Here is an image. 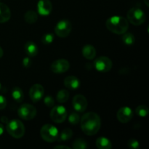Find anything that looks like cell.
Listing matches in <instances>:
<instances>
[{
  "label": "cell",
  "instance_id": "6da1fadb",
  "mask_svg": "<svg viewBox=\"0 0 149 149\" xmlns=\"http://www.w3.org/2000/svg\"><path fill=\"white\" fill-rule=\"evenodd\" d=\"M82 132L87 135H94L98 132L101 127V119L95 112H87L80 119Z\"/></svg>",
  "mask_w": 149,
  "mask_h": 149
},
{
  "label": "cell",
  "instance_id": "7a4b0ae2",
  "mask_svg": "<svg viewBox=\"0 0 149 149\" xmlns=\"http://www.w3.org/2000/svg\"><path fill=\"white\" fill-rule=\"evenodd\" d=\"M106 26L111 32L120 35L127 31L129 22L122 16H113L106 20Z\"/></svg>",
  "mask_w": 149,
  "mask_h": 149
},
{
  "label": "cell",
  "instance_id": "3957f363",
  "mask_svg": "<svg viewBox=\"0 0 149 149\" xmlns=\"http://www.w3.org/2000/svg\"><path fill=\"white\" fill-rule=\"evenodd\" d=\"M7 132L13 138L20 139L25 135V126L23 122L19 119H12L9 121L6 126Z\"/></svg>",
  "mask_w": 149,
  "mask_h": 149
},
{
  "label": "cell",
  "instance_id": "277c9868",
  "mask_svg": "<svg viewBox=\"0 0 149 149\" xmlns=\"http://www.w3.org/2000/svg\"><path fill=\"white\" fill-rule=\"evenodd\" d=\"M58 130L54 125L47 124L42 126L40 130V135L42 139L47 143H53L57 141L58 137Z\"/></svg>",
  "mask_w": 149,
  "mask_h": 149
},
{
  "label": "cell",
  "instance_id": "5b68a950",
  "mask_svg": "<svg viewBox=\"0 0 149 149\" xmlns=\"http://www.w3.org/2000/svg\"><path fill=\"white\" fill-rule=\"evenodd\" d=\"M128 22L134 26H141L145 22L146 14L141 9L132 7L128 11L127 15Z\"/></svg>",
  "mask_w": 149,
  "mask_h": 149
},
{
  "label": "cell",
  "instance_id": "8992f818",
  "mask_svg": "<svg viewBox=\"0 0 149 149\" xmlns=\"http://www.w3.org/2000/svg\"><path fill=\"white\" fill-rule=\"evenodd\" d=\"M37 113V110L33 105L29 103H23L19 107L17 114L23 120L29 121L35 118Z\"/></svg>",
  "mask_w": 149,
  "mask_h": 149
},
{
  "label": "cell",
  "instance_id": "52a82bcc",
  "mask_svg": "<svg viewBox=\"0 0 149 149\" xmlns=\"http://www.w3.org/2000/svg\"><path fill=\"white\" fill-rule=\"evenodd\" d=\"M49 116L52 122L61 124L65 122L68 116V113L64 106H56L51 109Z\"/></svg>",
  "mask_w": 149,
  "mask_h": 149
},
{
  "label": "cell",
  "instance_id": "ba28073f",
  "mask_svg": "<svg viewBox=\"0 0 149 149\" xmlns=\"http://www.w3.org/2000/svg\"><path fill=\"white\" fill-rule=\"evenodd\" d=\"M72 30V25L68 20H61L55 27V33L61 38L68 36Z\"/></svg>",
  "mask_w": 149,
  "mask_h": 149
},
{
  "label": "cell",
  "instance_id": "9c48e42d",
  "mask_svg": "<svg viewBox=\"0 0 149 149\" xmlns=\"http://www.w3.org/2000/svg\"><path fill=\"white\" fill-rule=\"evenodd\" d=\"M111 60L106 56H100L94 62V66L99 72L106 73L110 71L112 68Z\"/></svg>",
  "mask_w": 149,
  "mask_h": 149
},
{
  "label": "cell",
  "instance_id": "30bf717a",
  "mask_svg": "<svg viewBox=\"0 0 149 149\" xmlns=\"http://www.w3.org/2000/svg\"><path fill=\"white\" fill-rule=\"evenodd\" d=\"M70 63L65 59H58L53 61L50 65V70L55 74H63L69 69Z\"/></svg>",
  "mask_w": 149,
  "mask_h": 149
},
{
  "label": "cell",
  "instance_id": "8fae6325",
  "mask_svg": "<svg viewBox=\"0 0 149 149\" xmlns=\"http://www.w3.org/2000/svg\"><path fill=\"white\" fill-rule=\"evenodd\" d=\"M45 95V89L40 84H35L31 86L29 90V96L33 103H37L42 100Z\"/></svg>",
  "mask_w": 149,
  "mask_h": 149
},
{
  "label": "cell",
  "instance_id": "7c38bea8",
  "mask_svg": "<svg viewBox=\"0 0 149 149\" xmlns=\"http://www.w3.org/2000/svg\"><path fill=\"white\" fill-rule=\"evenodd\" d=\"M73 108L77 111V112L82 113L87 109V98L83 95L78 94L76 95L72 100Z\"/></svg>",
  "mask_w": 149,
  "mask_h": 149
},
{
  "label": "cell",
  "instance_id": "4fadbf2b",
  "mask_svg": "<svg viewBox=\"0 0 149 149\" xmlns=\"http://www.w3.org/2000/svg\"><path fill=\"white\" fill-rule=\"evenodd\" d=\"M116 117H117L118 120L122 123H128L133 117V111L130 107L124 106L119 109L117 114H116Z\"/></svg>",
  "mask_w": 149,
  "mask_h": 149
},
{
  "label": "cell",
  "instance_id": "5bb4252c",
  "mask_svg": "<svg viewBox=\"0 0 149 149\" xmlns=\"http://www.w3.org/2000/svg\"><path fill=\"white\" fill-rule=\"evenodd\" d=\"M52 10V4L50 0H39L37 3V11L40 15H49Z\"/></svg>",
  "mask_w": 149,
  "mask_h": 149
},
{
  "label": "cell",
  "instance_id": "9a60e30c",
  "mask_svg": "<svg viewBox=\"0 0 149 149\" xmlns=\"http://www.w3.org/2000/svg\"><path fill=\"white\" fill-rule=\"evenodd\" d=\"M64 86L69 90H77L80 87V81L74 76H68L64 79Z\"/></svg>",
  "mask_w": 149,
  "mask_h": 149
},
{
  "label": "cell",
  "instance_id": "2e32d148",
  "mask_svg": "<svg viewBox=\"0 0 149 149\" xmlns=\"http://www.w3.org/2000/svg\"><path fill=\"white\" fill-rule=\"evenodd\" d=\"M11 17V11L7 4L0 2V23L8 21Z\"/></svg>",
  "mask_w": 149,
  "mask_h": 149
},
{
  "label": "cell",
  "instance_id": "e0dca14e",
  "mask_svg": "<svg viewBox=\"0 0 149 149\" xmlns=\"http://www.w3.org/2000/svg\"><path fill=\"white\" fill-rule=\"evenodd\" d=\"M82 55L87 60H93L96 56V49L93 45H86L82 48Z\"/></svg>",
  "mask_w": 149,
  "mask_h": 149
},
{
  "label": "cell",
  "instance_id": "ac0fdd59",
  "mask_svg": "<svg viewBox=\"0 0 149 149\" xmlns=\"http://www.w3.org/2000/svg\"><path fill=\"white\" fill-rule=\"evenodd\" d=\"M25 52L29 57H35L39 52V48L34 42H28L25 45Z\"/></svg>",
  "mask_w": 149,
  "mask_h": 149
},
{
  "label": "cell",
  "instance_id": "d6986e66",
  "mask_svg": "<svg viewBox=\"0 0 149 149\" xmlns=\"http://www.w3.org/2000/svg\"><path fill=\"white\" fill-rule=\"evenodd\" d=\"M95 145L99 149H111L112 143L109 139L106 137H100L95 141Z\"/></svg>",
  "mask_w": 149,
  "mask_h": 149
},
{
  "label": "cell",
  "instance_id": "ffe728a7",
  "mask_svg": "<svg viewBox=\"0 0 149 149\" xmlns=\"http://www.w3.org/2000/svg\"><path fill=\"white\" fill-rule=\"evenodd\" d=\"M73 135H74V133H73V131L71 129H69V128H65V129L61 131V133L58 134L57 141L59 143L65 142V141H67L71 139L72 138Z\"/></svg>",
  "mask_w": 149,
  "mask_h": 149
},
{
  "label": "cell",
  "instance_id": "44dd1931",
  "mask_svg": "<svg viewBox=\"0 0 149 149\" xmlns=\"http://www.w3.org/2000/svg\"><path fill=\"white\" fill-rule=\"evenodd\" d=\"M12 97L17 103H22L24 99V94L23 90L19 87H14L12 90Z\"/></svg>",
  "mask_w": 149,
  "mask_h": 149
},
{
  "label": "cell",
  "instance_id": "7402d4cb",
  "mask_svg": "<svg viewBox=\"0 0 149 149\" xmlns=\"http://www.w3.org/2000/svg\"><path fill=\"white\" fill-rule=\"evenodd\" d=\"M24 19L26 23H29V24H33L37 21L38 15L33 10H29L25 13Z\"/></svg>",
  "mask_w": 149,
  "mask_h": 149
},
{
  "label": "cell",
  "instance_id": "603a6c76",
  "mask_svg": "<svg viewBox=\"0 0 149 149\" xmlns=\"http://www.w3.org/2000/svg\"><path fill=\"white\" fill-rule=\"evenodd\" d=\"M69 98V93L66 90H61L57 93L56 100L59 103H64Z\"/></svg>",
  "mask_w": 149,
  "mask_h": 149
},
{
  "label": "cell",
  "instance_id": "cb8c5ba5",
  "mask_svg": "<svg viewBox=\"0 0 149 149\" xmlns=\"http://www.w3.org/2000/svg\"><path fill=\"white\" fill-rule=\"evenodd\" d=\"M122 42L125 45L130 46V45H134L135 42V38L132 33L125 32V33H123V36H122Z\"/></svg>",
  "mask_w": 149,
  "mask_h": 149
},
{
  "label": "cell",
  "instance_id": "d4e9b609",
  "mask_svg": "<svg viewBox=\"0 0 149 149\" xmlns=\"http://www.w3.org/2000/svg\"><path fill=\"white\" fill-rule=\"evenodd\" d=\"M72 148L74 149H87L88 148V144L83 138H77L74 141Z\"/></svg>",
  "mask_w": 149,
  "mask_h": 149
},
{
  "label": "cell",
  "instance_id": "484cf974",
  "mask_svg": "<svg viewBox=\"0 0 149 149\" xmlns=\"http://www.w3.org/2000/svg\"><path fill=\"white\" fill-rule=\"evenodd\" d=\"M148 108L145 105H141V106H138L135 109V113L141 117H145V116H148Z\"/></svg>",
  "mask_w": 149,
  "mask_h": 149
},
{
  "label": "cell",
  "instance_id": "4316f807",
  "mask_svg": "<svg viewBox=\"0 0 149 149\" xmlns=\"http://www.w3.org/2000/svg\"><path fill=\"white\" fill-rule=\"evenodd\" d=\"M54 34L52 33H47L44 34L42 37V42L44 45H49L52 43L54 40Z\"/></svg>",
  "mask_w": 149,
  "mask_h": 149
},
{
  "label": "cell",
  "instance_id": "83f0119b",
  "mask_svg": "<svg viewBox=\"0 0 149 149\" xmlns=\"http://www.w3.org/2000/svg\"><path fill=\"white\" fill-rule=\"evenodd\" d=\"M80 119H81V117L78 113H71L68 116V122L73 125H78L80 122Z\"/></svg>",
  "mask_w": 149,
  "mask_h": 149
},
{
  "label": "cell",
  "instance_id": "f1b7e54d",
  "mask_svg": "<svg viewBox=\"0 0 149 149\" xmlns=\"http://www.w3.org/2000/svg\"><path fill=\"white\" fill-rule=\"evenodd\" d=\"M44 103L48 108H52L55 105V100L51 95H47L44 98Z\"/></svg>",
  "mask_w": 149,
  "mask_h": 149
},
{
  "label": "cell",
  "instance_id": "f546056e",
  "mask_svg": "<svg viewBox=\"0 0 149 149\" xmlns=\"http://www.w3.org/2000/svg\"><path fill=\"white\" fill-rule=\"evenodd\" d=\"M127 146L131 149H138L140 147L139 142L134 138H131L127 142Z\"/></svg>",
  "mask_w": 149,
  "mask_h": 149
},
{
  "label": "cell",
  "instance_id": "4dcf8cb0",
  "mask_svg": "<svg viewBox=\"0 0 149 149\" xmlns=\"http://www.w3.org/2000/svg\"><path fill=\"white\" fill-rule=\"evenodd\" d=\"M7 104V99L2 95H0V110H4Z\"/></svg>",
  "mask_w": 149,
  "mask_h": 149
},
{
  "label": "cell",
  "instance_id": "1f68e13d",
  "mask_svg": "<svg viewBox=\"0 0 149 149\" xmlns=\"http://www.w3.org/2000/svg\"><path fill=\"white\" fill-rule=\"evenodd\" d=\"M22 63H23V65L25 68H28L31 65V60L30 59L29 57H26L25 58H23V61H22Z\"/></svg>",
  "mask_w": 149,
  "mask_h": 149
},
{
  "label": "cell",
  "instance_id": "d6a6232c",
  "mask_svg": "<svg viewBox=\"0 0 149 149\" xmlns=\"http://www.w3.org/2000/svg\"><path fill=\"white\" fill-rule=\"evenodd\" d=\"M54 148L55 149H58V148H61V149H71V148L69 146H61V145H59V146H55V147H54Z\"/></svg>",
  "mask_w": 149,
  "mask_h": 149
},
{
  "label": "cell",
  "instance_id": "836d02e7",
  "mask_svg": "<svg viewBox=\"0 0 149 149\" xmlns=\"http://www.w3.org/2000/svg\"><path fill=\"white\" fill-rule=\"evenodd\" d=\"M1 122H3V123H4V124H6V125H7V124L8 123V122L10 120H9L8 118H7V116H1Z\"/></svg>",
  "mask_w": 149,
  "mask_h": 149
},
{
  "label": "cell",
  "instance_id": "e575fe53",
  "mask_svg": "<svg viewBox=\"0 0 149 149\" xmlns=\"http://www.w3.org/2000/svg\"><path fill=\"white\" fill-rule=\"evenodd\" d=\"M4 126H3L2 124H0V135H1L3 133H4Z\"/></svg>",
  "mask_w": 149,
  "mask_h": 149
},
{
  "label": "cell",
  "instance_id": "d590c367",
  "mask_svg": "<svg viewBox=\"0 0 149 149\" xmlns=\"http://www.w3.org/2000/svg\"><path fill=\"white\" fill-rule=\"evenodd\" d=\"M3 55H4V51H3L2 48H1V47H0V58H2Z\"/></svg>",
  "mask_w": 149,
  "mask_h": 149
},
{
  "label": "cell",
  "instance_id": "8d00e7d4",
  "mask_svg": "<svg viewBox=\"0 0 149 149\" xmlns=\"http://www.w3.org/2000/svg\"><path fill=\"white\" fill-rule=\"evenodd\" d=\"M144 2H145V4H146L147 7H148L149 6V0H143Z\"/></svg>",
  "mask_w": 149,
  "mask_h": 149
},
{
  "label": "cell",
  "instance_id": "74e56055",
  "mask_svg": "<svg viewBox=\"0 0 149 149\" xmlns=\"http://www.w3.org/2000/svg\"><path fill=\"white\" fill-rule=\"evenodd\" d=\"M0 89H1V84H0Z\"/></svg>",
  "mask_w": 149,
  "mask_h": 149
}]
</instances>
